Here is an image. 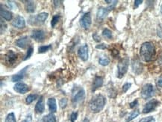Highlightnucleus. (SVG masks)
<instances>
[{"instance_id":"obj_45","label":"nucleus","mask_w":162,"mask_h":122,"mask_svg":"<svg viewBox=\"0 0 162 122\" xmlns=\"http://www.w3.org/2000/svg\"><path fill=\"white\" fill-rule=\"evenodd\" d=\"M83 122H89V119L87 118H85L84 119V121H83Z\"/></svg>"},{"instance_id":"obj_6","label":"nucleus","mask_w":162,"mask_h":122,"mask_svg":"<svg viewBox=\"0 0 162 122\" xmlns=\"http://www.w3.org/2000/svg\"><path fill=\"white\" fill-rule=\"evenodd\" d=\"M153 94H154V88L153 85L148 83L143 86L141 90V97L143 99L147 100L153 97Z\"/></svg>"},{"instance_id":"obj_31","label":"nucleus","mask_w":162,"mask_h":122,"mask_svg":"<svg viewBox=\"0 0 162 122\" xmlns=\"http://www.w3.org/2000/svg\"><path fill=\"white\" fill-rule=\"evenodd\" d=\"M33 52H34V49H33L32 46H29V48L28 49L27 53H26V56H25V58H24L25 61H26V60L28 59V58H30V57H31V56H32Z\"/></svg>"},{"instance_id":"obj_16","label":"nucleus","mask_w":162,"mask_h":122,"mask_svg":"<svg viewBox=\"0 0 162 122\" xmlns=\"http://www.w3.org/2000/svg\"><path fill=\"white\" fill-rule=\"evenodd\" d=\"M103 85V78L100 76H96L92 84V92H94L98 88H101Z\"/></svg>"},{"instance_id":"obj_33","label":"nucleus","mask_w":162,"mask_h":122,"mask_svg":"<svg viewBox=\"0 0 162 122\" xmlns=\"http://www.w3.org/2000/svg\"><path fill=\"white\" fill-rule=\"evenodd\" d=\"M155 118L153 116H149L146 118H142L138 122H155Z\"/></svg>"},{"instance_id":"obj_36","label":"nucleus","mask_w":162,"mask_h":122,"mask_svg":"<svg viewBox=\"0 0 162 122\" xmlns=\"http://www.w3.org/2000/svg\"><path fill=\"white\" fill-rule=\"evenodd\" d=\"M157 35L160 38H162V23L158 25L157 27Z\"/></svg>"},{"instance_id":"obj_40","label":"nucleus","mask_w":162,"mask_h":122,"mask_svg":"<svg viewBox=\"0 0 162 122\" xmlns=\"http://www.w3.org/2000/svg\"><path fill=\"white\" fill-rule=\"evenodd\" d=\"M157 86L158 87H162V75L160 76L157 80Z\"/></svg>"},{"instance_id":"obj_20","label":"nucleus","mask_w":162,"mask_h":122,"mask_svg":"<svg viewBox=\"0 0 162 122\" xmlns=\"http://www.w3.org/2000/svg\"><path fill=\"white\" fill-rule=\"evenodd\" d=\"M47 105L51 113H55L57 111V103L54 98H50L48 99Z\"/></svg>"},{"instance_id":"obj_28","label":"nucleus","mask_w":162,"mask_h":122,"mask_svg":"<svg viewBox=\"0 0 162 122\" xmlns=\"http://www.w3.org/2000/svg\"><path fill=\"white\" fill-rule=\"evenodd\" d=\"M37 98H38V95L37 94H29L27 98H26V103H27L28 105L31 104V103H32L34 100L37 99Z\"/></svg>"},{"instance_id":"obj_24","label":"nucleus","mask_w":162,"mask_h":122,"mask_svg":"<svg viewBox=\"0 0 162 122\" xmlns=\"http://www.w3.org/2000/svg\"><path fill=\"white\" fill-rule=\"evenodd\" d=\"M23 71H24V70H23ZM23 72L21 71L22 73H18V74L13 75L12 77H11V81L14 82V83H16V82H19L23 79V78H24V74H23Z\"/></svg>"},{"instance_id":"obj_47","label":"nucleus","mask_w":162,"mask_h":122,"mask_svg":"<svg viewBox=\"0 0 162 122\" xmlns=\"http://www.w3.org/2000/svg\"><path fill=\"white\" fill-rule=\"evenodd\" d=\"M161 14H162V5L161 6Z\"/></svg>"},{"instance_id":"obj_13","label":"nucleus","mask_w":162,"mask_h":122,"mask_svg":"<svg viewBox=\"0 0 162 122\" xmlns=\"http://www.w3.org/2000/svg\"><path fill=\"white\" fill-rule=\"evenodd\" d=\"M18 56L16 53H14V51L9 50L5 56V59L6 63H8V65H13L14 64L15 61L17 59Z\"/></svg>"},{"instance_id":"obj_34","label":"nucleus","mask_w":162,"mask_h":122,"mask_svg":"<svg viewBox=\"0 0 162 122\" xmlns=\"http://www.w3.org/2000/svg\"><path fill=\"white\" fill-rule=\"evenodd\" d=\"M77 118H78V113H76V112H73V113H72L70 115V121L75 122L76 121V120L77 119Z\"/></svg>"},{"instance_id":"obj_3","label":"nucleus","mask_w":162,"mask_h":122,"mask_svg":"<svg viewBox=\"0 0 162 122\" xmlns=\"http://www.w3.org/2000/svg\"><path fill=\"white\" fill-rule=\"evenodd\" d=\"M85 98V91L81 87H75L72 94V103L74 105H77L84 101Z\"/></svg>"},{"instance_id":"obj_2","label":"nucleus","mask_w":162,"mask_h":122,"mask_svg":"<svg viewBox=\"0 0 162 122\" xmlns=\"http://www.w3.org/2000/svg\"><path fill=\"white\" fill-rule=\"evenodd\" d=\"M106 98L102 94H97L95 95L91 101H90L89 106L90 109L92 113H98L101 112L104 108L105 105H106Z\"/></svg>"},{"instance_id":"obj_18","label":"nucleus","mask_w":162,"mask_h":122,"mask_svg":"<svg viewBox=\"0 0 162 122\" xmlns=\"http://www.w3.org/2000/svg\"><path fill=\"white\" fill-rule=\"evenodd\" d=\"M44 111L45 106L44 103H43V96H41L35 105V113H38V114H42Z\"/></svg>"},{"instance_id":"obj_42","label":"nucleus","mask_w":162,"mask_h":122,"mask_svg":"<svg viewBox=\"0 0 162 122\" xmlns=\"http://www.w3.org/2000/svg\"><path fill=\"white\" fill-rule=\"evenodd\" d=\"M157 61H158V65H162V53L159 55V56H158V60H157Z\"/></svg>"},{"instance_id":"obj_23","label":"nucleus","mask_w":162,"mask_h":122,"mask_svg":"<svg viewBox=\"0 0 162 122\" xmlns=\"http://www.w3.org/2000/svg\"><path fill=\"white\" fill-rule=\"evenodd\" d=\"M139 115H140V112L138 111V110H135V111H133L132 113H131V114H129V115L127 117L126 119V121L129 122V121H132L133 119H135V118H137V117H138Z\"/></svg>"},{"instance_id":"obj_10","label":"nucleus","mask_w":162,"mask_h":122,"mask_svg":"<svg viewBox=\"0 0 162 122\" xmlns=\"http://www.w3.org/2000/svg\"><path fill=\"white\" fill-rule=\"evenodd\" d=\"M78 56L82 61H86L89 57L88 54V44H84L80 46L78 50Z\"/></svg>"},{"instance_id":"obj_21","label":"nucleus","mask_w":162,"mask_h":122,"mask_svg":"<svg viewBox=\"0 0 162 122\" xmlns=\"http://www.w3.org/2000/svg\"><path fill=\"white\" fill-rule=\"evenodd\" d=\"M25 9L28 13H34L35 11V3L33 1H26Z\"/></svg>"},{"instance_id":"obj_22","label":"nucleus","mask_w":162,"mask_h":122,"mask_svg":"<svg viewBox=\"0 0 162 122\" xmlns=\"http://www.w3.org/2000/svg\"><path fill=\"white\" fill-rule=\"evenodd\" d=\"M42 122H56V118L53 113H49L43 117Z\"/></svg>"},{"instance_id":"obj_7","label":"nucleus","mask_w":162,"mask_h":122,"mask_svg":"<svg viewBox=\"0 0 162 122\" xmlns=\"http://www.w3.org/2000/svg\"><path fill=\"white\" fill-rule=\"evenodd\" d=\"M92 20H91V15L90 12H86L81 17L80 20V24L83 29L85 30H88L91 27Z\"/></svg>"},{"instance_id":"obj_15","label":"nucleus","mask_w":162,"mask_h":122,"mask_svg":"<svg viewBox=\"0 0 162 122\" xmlns=\"http://www.w3.org/2000/svg\"><path fill=\"white\" fill-rule=\"evenodd\" d=\"M48 16H49V14L46 12H42L40 13L39 14H38L35 17H32L33 20H34V23L33 25H35L38 23V24H43L46 20L48 18Z\"/></svg>"},{"instance_id":"obj_19","label":"nucleus","mask_w":162,"mask_h":122,"mask_svg":"<svg viewBox=\"0 0 162 122\" xmlns=\"http://www.w3.org/2000/svg\"><path fill=\"white\" fill-rule=\"evenodd\" d=\"M0 14H1V17L4 20L7 21L11 20L12 19V13L10 12L8 10H5V8H2V6H1V9H0Z\"/></svg>"},{"instance_id":"obj_9","label":"nucleus","mask_w":162,"mask_h":122,"mask_svg":"<svg viewBox=\"0 0 162 122\" xmlns=\"http://www.w3.org/2000/svg\"><path fill=\"white\" fill-rule=\"evenodd\" d=\"M131 68H132V71L136 74H141L143 72V66L142 63L140 61V59L138 57L134 58L132 60V63H131Z\"/></svg>"},{"instance_id":"obj_14","label":"nucleus","mask_w":162,"mask_h":122,"mask_svg":"<svg viewBox=\"0 0 162 122\" xmlns=\"http://www.w3.org/2000/svg\"><path fill=\"white\" fill-rule=\"evenodd\" d=\"M31 37L37 41H43L45 38V32L41 29H34L32 31Z\"/></svg>"},{"instance_id":"obj_39","label":"nucleus","mask_w":162,"mask_h":122,"mask_svg":"<svg viewBox=\"0 0 162 122\" xmlns=\"http://www.w3.org/2000/svg\"><path fill=\"white\" fill-rule=\"evenodd\" d=\"M138 100H135L134 101H132V102H131V103H129L130 108H134V107H135V106H136L137 105H138Z\"/></svg>"},{"instance_id":"obj_5","label":"nucleus","mask_w":162,"mask_h":122,"mask_svg":"<svg viewBox=\"0 0 162 122\" xmlns=\"http://www.w3.org/2000/svg\"><path fill=\"white\" fill-rule=\"evenodd\" d=\"M128 65H129V58L124 57L120 60L118 63V77L122 78L128 71Z\"/></svg>"},{"instance_id":"obj_41","label":"nucleus","mask_w":162,"mask_h":122,"mask_svg":"<svg viewBox=\"0 0 162 122\" xmlns=\"http://www.w3.org/2000/svg\"><path fill=\"white\" fill-rule=\"evenodd\" d=\"M143 3L142 0H135V8H138L140 5H141Z\"/></svg>"},{"instance_id":"obj_4","label":"nucleus","mask_w":162,"mask_h":122,"mask_svg":"<svg viewBox=\"0 0 162 122\" xmlns=\"http://www.w3.org/2000/svg\"><path fill=\"white\" fill-rule=\"evenodd\" d=\"M118 2V1H113V2L111 3V5L108 7H99L98 8L97 12H96V19L99 22H102L105 18L106 17L107 15L108 14V13L111 11H112L113 8L116 6L117 3Z\"/></svg>"},{"instance_id":"obj_32","label":"nucleus","mask_w":162,"mask_h":122,"mask_svg":"<svg viewBox=\"0 0 162 122\" xmlns=\"http://www.w3.org/2000/svg\"><path fill=\"white\" fill-rule=\"evenodd\" d=\"M59 105L61 109H64L67 105V98H62V99L60 100Z\"/></svg>"},{"instance_id":"obj_30","label":"nucleus","mask_w":162,"mask_h":122,"mask_svg":"<svg viewBox=\"0 0 162 122\" xmlns=\"http://www.w3.org/2000/svg\"><path fill=\"white\" fill-rule=\"evenodd\" d=\"M60 17H60L59 14H56V15H54V16H53L52 19V21H51L52 27L54 28L55 26H56V24L58 23V22L59 21Z\"/></svg>"},{"instance_id":"obj_17","label":"nucleus","mask_w":162,"mask_h":122,"mask_svg":"<svg viewBox=\"0 0 162 122\" xmlns=\"http://www.w3.org/2000/svg\"><path fill=\"white\" fill-rule=\"evenodd\" d=\"M30 42V40L27 36L22 37L20 38L19 39H17L16 41V45L18 47L22 48V49H25V48L27 47L28 43Z\"/></svg>"},{"instance_id":"obj_26","label":"nucleus","mask_w":162,"mask_h":122,"mask_svg":"<svg viewBox=\"0 0 162 122\" xmlns=\"http://www.w3.org/2000/svg\"><path fill=\"white\" fill-rule=\"evenodd\" d=\"M102 35H103V36L104 37V38H108V39L112 38V32H111V30H109L108 29H105L103 30Z\"/></svg>"},{"instance_id":"obj_8","label":"nucleus","mask_w":162,"mask_h":122,"mask_svg":"<svg viewBox=\"0 0 162 122\" xmlns=\"http://www.w3.org/2000/svg\"><path fill=\"white\" fill-rule=\"evenodd\" d=\"M160 105V102L156 99H153L150 101H149L144 106L143 109V113L144 114L150 113V112H153V110H155V109L158 107Z\"/></svg>"},{"instance_id":"obj_1","label":"nucleus","mask_w":162,"mask_h":122,"mask_svg":"<svg viewBox=\"0 0 162 122\" xmlns=\"http://www.w3.org/2000/svg\"><path fill=\"white\" fill-rule=\"evenodd\" d=\"M140 55L144 61H152L155 56V48L152 42H145L141 45L140 49Z\"/></svg>"},{"instance_id":"obj_11","label":"nucleus","mask_w":162,"mask_h":122,"mask_svg":"<svg viewBox=\"0 0 162 122\" xmlns=\"http://www.w3.org/2000/svg\"><path fill=\"white\" fill-rule=\"evenodd\" d=\"M12 26L16 29H23L26 26V21L23 17L18 15L12 21Z\"/></svg>"},{"instance_id":"obj_12","label":"nucleus","mask_w":162,"mask_h":122,"mask_svg":"<svg viewBox=\"0 0 162 122\" xmlns=\"http://www.w3.org/2000/svg\"><path fill=\"white\" fill-rule=\"evenodd\" d=\"M14 90L16 91V92L24 94H26V92H28V91H29L30 88L28 85L25 84V83H18L14 86Z\"/></svg>"},{"instance_id":"obj_25","label":"nucleus","mask_w":162,"mask_h":122,"mask_svg":"<svg viewBox=\"0 0 162 122\" xmlns=\"http://www.w3.org/2000/svg\"><path fill=\"white\" fill-rule=\"evenodd\" d=\"M110 59L106 56H102L99 58V64L101 65L102 66H107L109 65Z\"/></svg>"},{"instance_id":"obj_38","label":"nucleus","mask_w":162,"mask_h":122,"mask_svg":"<svg viewBox=\"0 0 162 122\" xmlns=\"http://www.w3.org/2000/svg\"><path fill=\"white\" fill-rule=\"evenodd\" d=\"M93 38L96 42H99V41H101V38H100L99 36H98V35L96 34V33H94V34L93 35Z\"/></svg>"},{"instance_id":"obj_35","label":"nucleus","mask_w":162,"mask_h":122,"mask_svg":"<svg viewBox=\"0 0 162 122\" xmlns=\"http://www.w3.org/2000/svg\"><path fill=\"white\" fill-rule=\"evenodd\" d=\"M131 83H125V84L123 85V92L126 93V91H128V90L130 88H131Z\"/></svg>"},{"instance_id":"obj_44","label":"nucleus","mask_w":162,"mask_h":122,"mask_svg":"<svg viewBox=\"0 0 162 122\" xmlns=\"http://www.w3.org/2000/svg\"><path fill=\"white\" fill-rule=\"evenodd\" d=\"M52 2H53V4H54V6H55V7H57V6H59L60 5V2H62V1H52Z\"/></svg>"},{"instance_id":"obj_43","label":"nucleus","mask_w":162,"mask_h":122,"mask_svg":"<svg viewBox=\"0 0 162 122\" xmlns=\"http://www.w3.org/2000/svg\"><path fill=\"white\" fill-rule=\"evenodd\" d=\"M111 54H112V56H114V57H117V56L119 55V51L117 50H113L111 51Z\"/></svg>"},{"instance_id":"obj_29","label":"nucleus","mask_w":162,"mask_h":122,"mask_svg":"<svg viewBox=\"0 0 162 122\" xmlns=\"http://www.w3.org/2000/svg\"><path fill=\"white\" fill-rule=\"evenodd\" d=\"M16 118H15L14 113H9V114L7 115V117H6L5 121V122H16Z\"/></svg>"},{"instance_id":"obj_37","label":"nucleus","mask_w":162,"mask_h":122,"mask_svg":"<svg viewBox=\"0 0 162 122\" xmlns=\"http://www.w3.org/2000/svg\"><path fill=\"white\" fill-rule=\"evenodd\" d=\"M96 49H99V50H106L108 48V46H107V45L105 44V43H100V44L96 45Z\"/></svg>"},{"instance_id":"obj_46","label":"nucleus","mask_w":162,"mask_h":122,"mask_svg":"<svg viewBox=\"0 0 162 122\" xmlns=\"http://www.w3.org/2000/svg\"><path fill=\"white\" fill-rule=\"evenodd\" d=\"M21 122H29V121H28V120H27V119H25V120H23V121H22Z\"/></svg>"},{"instance_id":"obj_27","label":"nucleus","mask_w":162,"mask_h":122,"mask_svg":"<svg viewBox=\"0 0 162 122\" xmlns=\"http://www.w3.org/2000/svg\"><path fill=\"white\" fill-rule=\"evenodd\" d=\"M52 48V45H45V46H41L38 48V53H43L47 52L49 50Z\"/></svg>"}]
</instances>
